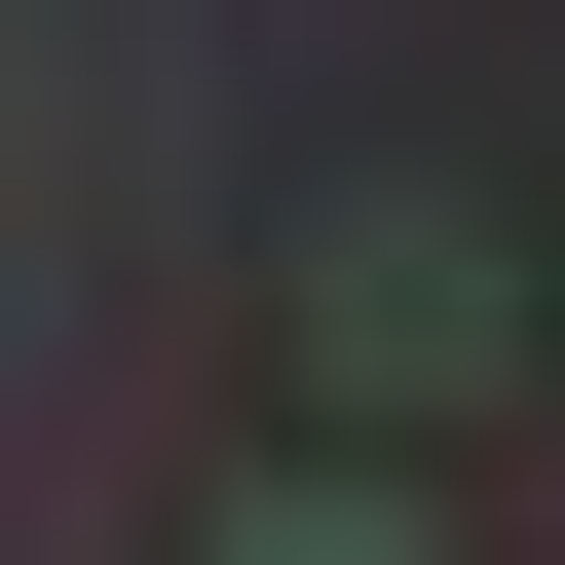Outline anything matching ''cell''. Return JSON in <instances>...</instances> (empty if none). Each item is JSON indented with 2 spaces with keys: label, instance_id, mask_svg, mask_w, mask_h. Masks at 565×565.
Listing matches in <instances>:
<instances>
[{
  "label": "cell",
  "instance_id": "cell-2",
  "mask_svg": "<svg viewBox=\"0 0 565 565\" xmlns=\"http://www.w3.org/2000/svg\"><path fill=\"white\" fill-rule=\"evenodd\" d=\"M226 565H415V490H226Z\"/></svg>",
  "mask_w": 565,
  "mask_h": 565
},
{
  "label": "cell",
  "instance_id": "cell-1",
  "mask_svg": "<svg viewBox=\"0 0 565 565\" xmlns=\"http://www.w3.org/2000/svg\"><path fill=\"white\" fill-rule=\"evenodd\" d=\"M302 340H340V415H452V377H490L527 302H490V226H452V189H377V226H340V302H302Z\"/></svg>",
  "mask_w": 565,
  "mask_h": 565
}]
</instances>
